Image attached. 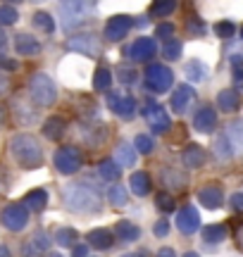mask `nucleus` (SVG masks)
Wrapping results in <instances>:
<instances>
[{
    "mask_svg": "<svg viewBox=\"0 0 243 257\" xmlns=\"http://www.w3.org/2000/svg\"><path fill=\"white\" fill-rule=\"evenodd\" d=\"M95 12H98V0H60L57 3L60 27L65 31L81 27L84 22L95 17Z\"/></svg>",
    "mask_w": 243,
    "mask_h": 257,
    "instance_id": "1",
    "label": "nucleus"
},
{
    "mask_svg": "<svg viewBox=\"0 0 243 257\" xmlns=\"http://www.w3.org/2000/svg\"><path fill=\"white\" fill-rule=\"evenodd\" d=\"M62 200H65L67 210L79 212V214H91V212L100 210V195H98V191H93L91 186L86 184V181L65 186Z\"/></svg>",
    "mask_w": 243,
    "mask_h": 257,
    "instance_id": "2",
    "label": "nucleus"
},
{
    "mask_svg": "<svg viewBox=\"0 0 243 257\" xmlns=\"http://www.w3.org/2000/svg\"><path fill=\"white\" fill-rule=\"evenodd\" d=\"M10 153L22 169H38L43 165V148L34 136L17 134L10 141Z\"/></svg>",
    "mask_w": 243,
    "mask_h": 257,
    "instance_id": "3",
    "label": "nucleus"
},
{
    "mask_svg": "<svg viewBox=\"0 0 243 257\" xmlns=\"http://www.w3.org/2000/svg\"><path fill=\"white\" fill-rule=\"evenodd\" d=\"M29 93H31V98H34L38 105H53L57 98L55 81H53L48 74H41V72H36L29 79Z\"/></svg>",
    "mask_w": 243,
    "mask_h": 257,
    "instance_id": "4",
    "label": "nucleus"
},
{
    "mask_svg": "<svg viewBox=\"0 0 243 257\" xmlns=\"http://www.w3.org/2000/svg\"><path fill=\"white\" fill-rule=\"evenodd\" d=\"M53 162H55V169L60 172V174L69 176V174H74V172L81 169V165H84V155L79 153V148L65 146V148H60V150L55 153Z\"/></svg>",
    "mask_w": 243,
    "mask_h": 257,
    "instance_id": "5",
    "label": "nucleus"
},
{
    "mask_svg": "<svg viewBox=\"0 0 243 257\" xmlns=\"http://www.w3.org/2000/svg\"><path fill=\"white\" fill-rule=\"evenodd\" d=\"M146 83L153 93H167L169 86L174 83V74L165 64H150L146 69Z\"/></svg>",
    "mask_w": 243,
    "mask_h": 257,
    "instance_id": "6",
    "label": "nucleus"
},
{
    "mask_svg": "<svg viewBox=\"0 0 243 257\" xmlns=\"http://www.w3.org/2000/svg\"><path fill=\"white\" fill-rule=\"evenodd\" d=\"M67 50L81 53V55L98 57L100 53H103V46H100V41H98L93 34H79V36L67 38Z\"/></svg>",
    "mask_w": 243,
    "mask_h": 257,
    "instance_id": "7",
    "label": "nucleus"
},
{
    "mask_svg": "<svg viewBox=\"0 0 243 257\" xmlns=\"http://www.w3.org/2000/svg\"><path fill=\"white\" fill-rule=\"evenodd\" d=\"M155 53H158V46H155V41L148 36L136 38L131 46L124 48V55L129 57V60H134V62H148V60H153Z\"/></svg>",
    "mask_w": 243,
    "mask_h": 257,
    "instance_id": "8",
    "label": "nucleus"
},
{
    "mask_svg": "<svg viewBox=\"0 0 243 257\" xmlns=\"http://www.w3.org/2000/svg\"><path fill=\"white\" fill-rule=\"evenodd\" d=\"M0 219L5 224V229L22 231L29 224V210L22 202H15V205H8V207L3 210V217H0Z\"/></svg>",
    "mask_w": 243,
    "mask_h": 257,
    "instance_id": "9",
    "label": "nucleus"
},
{
    "mask_svg": "<svg viewBox=\"0 0 243 257\" xmlns=\"http://www.w3.org/2000/svg\"><path fill=\"white\" fill-rule=\"evenodd\" d=\"M107 107L122 117V119H131L134 114H136V100L131 98V95H124L119 91H112L107 95Z\"/></svg>",
    "mask_w": 243,
    "mask_h": 257,
    "instance_id": "10",
    "label": "nucleus"
},
{
    "mask_svg": "<svg viewBox=\"0 0 243 257\" xmlns=\"http://www.w3.org/2000/svg\"><path fill=\"white\" fill-rule=\"evenodd\" d=\"M143 114H146V119H148L150 128L155 131V134H165L169 126H172V121H169V114L165 107H160L158 102H146V107H143Z\"/></svg>",
    "mask_w": 243,
    "mask_h": 257,
    "instance_id": "11",
    "label": "nucleus"
},
{
    "mask_svg": "<svg viewBox=\"0 0 243 257\" xmlns=\"http://www.w3.org/2000/svg\"><path fill=\"white\" fill-rule=\"evenodd\" d=\"M131 24H134V22H131L129 15H114V17L107 19V24H105V38L117 43V41H122V38L131 31Z\"/></svg>",
    "mask_w": 243,
    "mask_h": 257,
    "instance_id": "12",
    "label": "nucleus"
},
{
    "mask_svg": "<svg viewBox=\"0 0 243 257\" xmlns=\"http://www.w3.org/2000/svg\"><path fill=\"white\" fill-rule=\"evenodd\" d=\"M177 226L181 233H186V236H191V233H196L198 229H200V214H198L196 207H184V210H179L177 214Z\"/></svg>",
    "mask_w": 243,
    "mask_h": 257,
    "instance_id": "13",
    "label": "nucleus"
},
{
    "mask_svg": "<svg viewBox=\"0 0 243 257\" xmlns=\"http://www.w3.org/2000/svg\"><path fill=\"white\" fill-rule=\"evenodd\" d=\"M196 100V91L191 88V86H179L177 91L172 93V100H169V105H172V110L177 112V114H184V112L191 107V102Z\"/></svg>",
    "mask_w": 243,
    "mask_h": 257,
    "instance_id": "14",
    "label": "nucleus"
},
{
    "mask_svg": "<svg viewBox=\"0 0 243 257\" xmlns=\"http://www.w3.org/2000/svg\"><path fill=\"white\" fill-rule=\"evenodd\" d=\"M198 202H200L203 207H207V210H217V207H222V202H224V193H222L219 186L210 184L198 191Z\"/></svg>",
    "mask_w": 243,
    "mask_h": 257,
    "instance_id": "15",
    "label": "nucleus"
},
{
    "mask_svg": "<svg viewBox=\"0 0 243 257\" xmlns=\"http://www.w3.org/2000/svg\"><path fill=\"white\" fill-rule=\"evenodd\" d=\"M217 126V112L212 107H200L196 112V117H193V128L200 131V134H212Z\"/></svg>",
    "mask_w": 243,
    "mask_h": 257,
    "instance_id": "16",
    "label": "nucleus"
},
{
    "mask_svg": "<svg viewBox=\"0 0 243 257\" xmlns=\"http://www.w3.org/2000/svg\"><path fill=\"white\" fill-rule=\"evenodd\" d=\"M15 53L27 55V57L38 55V53H41V43H38L31 34H17V36H15Z\"/></svg>",
    "mask_w": 243,
    "mask_h": 257,
    "instance_id": "17",
    "label": "nucleus"
},
{
    "mask_svg": "<svg viewBox=\"0 0 243 257\" xmlns=\"http://www.w3.org/2000/svg\"><path fill=\"white\" fill-rule=\"evenodd\" d=\"M181 162L188 169H198L205 165V150L200 146H186V150L181 153Z\"/></svg>",
    "mask_w": 243,
    "mask_h": 257,
    "instance_id": "18",
    "label": "nucleus"
},
{
    "mask_svg": "<svg viewBox=\"0 0 243 257\" xmlns=\"http://www.w3.org/2000/svg\"><path fill=\"white\" fill-rule=\"evenodd\" d=\"M22 205H24L27 210H34V212L46 210V205H48V193L43 191V188H34V191H29L27 195H24Z\"/></svg>",
    "mask_w": 243,
    "mask_h": 257,
    "instance_id": "19",
    "label": "nucleus"
},
{
    "mask_svg": "<svg viewBox=\"0 0 243 257\" xmlns=\"http://www.w3.org/2000/svg\"><path fill=\"white\" fill-rule=\"evenodd\" d=\"M48 240L50 238H48L46 233H41V231L34 233V236L29 238V243L24 245V257H36V255H41V252H46L48 245H50Z\"/></svg>",
    "mask_w": 243,
    "mask_h": 257,
    "instance_id": "20",
    "label": "nucleus"
},
{
    "mask_svg": "<svg viewBox=\"0 0 243 257\" xmlns=\"http://www.w3.org/2000/svg\"><path fill=\"white\" fill-rule=\"evenodd\" d=\"M139 236H141V229L136 224H131V221H127V219L117 221V226H114V238L124 240V243H131V240H139Z\"/></svg>",
    "mask_w": 243,
    "mask_h": 257,
    "instance_id": "21",
    "label": "nucleus"
},
{
    "mask_svg": "<svg viewBox=\"0 0 243 257\" xmlns=\"http://www.w3.org/2000/svg\"><path fill=\"white\" fill-rule=\"evenodd\" d=\"M112 240H114V233L110 229H93V231H88V243H91L93 248H98V250H107L110 245H112Z\"/></svg>",
    "mask_w": 243,
    "mask_h": 257,
    "instance_id": "22",
    "label": "nucleus"
},
{
    "mask_svg": "<svg viewBox=\"0 0 243 257\" xmlns=\"http://www.w3.org/2000/svg\"><path fill=\"white\" fill-rule=\"evenodd\" d=\"M184 74H186L188 81L193 83H200L207 79V64L200 62V60H188L186 67H184Z\"/></svg>",
    "mask_w": 243,
    "mask_h": 257,
    "instance_id": "23",
    "label": "nucleus"
},
{
    "mask_svg": "<svg viewBox=\"0 0 243 257\" xmlns=\"http://www.w3.org/2000/svg\"><path fill=\"white\" fill-rule=\"evenodd\" d=\"M238 93L234 91V88H224V91H219V95H217V107L222 112H236L238 110Z\"/></svg>",
    "mask_w": 243,
    "mask_h": 257,
    "instance_id": "24",
    "label": "nucleus"
},
{
    "mask_svg": "<svg viewBox=\"0 0 243 257\" xmlns=\"http://www.w3.org/2000/svg\"><path fill=\"white\" fill-rule=\"evenodd\" d=\"M129 186H131V193H136V195H148L150 193V176L146 172H134L129 179Z\"/></svg>",
    "mask_w": 243,
    "mask_h": 257,
    "instance_id": "25",
    "label": "nucleus"
},
{
    "mask_svg": "<svg viewBox=\"0 0 243 257\" xmlns=\"http://www.w3.org/2000/svg\"><path fill=\"white\" fill-rule=\"evenodd\" d=\"M224 238H226L224 224H207L205 229H203V240L210 243V245H217V243H222Z\"/></svg>",
    "mask_w": 243,
    "mask_h": 257,
    "instance_id": "26",
    "label": "nucleus"
},
{
    "mask_svg": "<svg viewBox=\"0 0 243 257\" xmlns=\"http://www.w3.org/2000/svg\"><path fill=\"white\" fill-rule=\"evenodd\" d=\"M65 119L62 117H50V119L43 124V134H46V138H50V141H57V138H62V134H65Z\"/></svg>",
    "mask_w": 243,
    "mask_h": 257,
    "instance_id": "27",
    "label": "nucleus"
},
{
    "mask_svg": "<svg viewBox=\"0 0 243 257\" xmlns=\"http://www.w3.org/2000/svg\"><path fill=\"white\" fill-rule=\"evenodd\" d=\"M226 138H229V143H231L236 150H243V119L229 121V126H226Z\"/></svg>",
    "mask_w": 243,
    "mask_h": 257,
    "instance_id": "28",
    "label": "nucleus"
},
{
    "mask_svg": "<svg viewBox=\"0 0 243 257\" xmlns=\"http://www.w3.org/2000/svg\"><path fill=\"white\" fill-rule=\"evenodd\" d=\"M31 22H34V27H36V31H41V34H46V36H50V34L55 31V19L50 17L48 12H36Z\"/></svg>",
    "mask_w": 243,
    "mask_h": 257,
    "instance_id": "29",
    "label": "nucleus"
},
{
    "mask_svg": "<svg viewBox=\"0 0 243 257\" xmlns=\"http://www.w3.org/2000/svg\"><path fill=\"white\" fill-rule=\"evenodd\" d=\"M117 165L122 167L136 165V148L129 146V143H119V148H117Z\"/></svg>",
    "mask_w": 243,
    "mask_h": 257,
    "instance_id": "30",
    "label": "nucleus"
},
{
    "mask_svg": "<svg viewBox=\"0 0 243 257\" xmlns=\"http://www.w3.org/2000/svg\"><path fill=\"white\" fill-rule=\"evenodd\" d=\"M76 238H79V233H76L74 229H69V226L57 229L55 236H53V240H55L57 245H62V248H72V245H76Z\"/></svg>",
    "mask_w": 243,
    "mask_h": 257,
    "instance_id": "31",
    "label": "nucleus"
},
{
    "mask_svg": "<svg viewBox=\"0 0 243 257\" xmlns=\"http://www.w3.org/2000/svg\"><path fill=\"white\" fill-rule=\"evenodd\" d=\"M112 86V72L107 67H98L93 72V88L95 91H107Z\"/></svg>",
    "mask_w": 243,
    "mask_h": 257,
    "instance_id": "32",
    "label": "nucleus"
},
{
    "mask_svg": "<svg viewBox=\"0 0 243 257\" xmlns=\"http://www.w3.org/2000/svg\"><path fill=\"white\" fill-rule=\"evenodd\" d=\"M174 10H177V0H153L150 17H167Z\"/></svg>",
    "mask_w": 243,
    "mask_h": 257,
    "instance_id": "33",
    "label": "nucleus"
},
{
    "mask_svg": "<svg viewBox=\"0 0 243 257\" xmlns=\"http://www.w3.org/2000/svg\"><path fill=\"white\" fill-rule=\"evenodd\" d=\"M98 172H100V176H103L105 181H117L119 179V174H122V167L114 162V160H103L100 162V167H98Z\"/></svg>",
    "mask_w": 243,
    "mask_h": 257,
    "instance_id": "34",
    "label": "nucleus"
},
{
    "mask_svg": "<svg viewBox=\"0 0 243 257\" xmlns=\"http://www.w3.org/2000/svg\"><path fill=\"white\" fill-rule=\"evenodd\" d=\"M107 200H110V205H114V207H124L127 200H129V191H127L124 186H110Z\"/></svg>",
    "mask_w": 243,
    "mask_h": 257,
    "instance_id": "35",
    "label": "nucleus"
},
{
    "mask_svg": "<svg viewBox=\"0 0 243 257\" xmlns=\"http://www.w3.org/2000/svg\"><path fill=\"white\" fill-rule=\"evenodd\" d=\"M215 155L219 157V160H231V155H234V148H231V143H229V138H226V136H217V141H215Z\"/></svg>",
    "mask_w": 243,
    "mask_h": 257,
    "instance_id": "36",
    "label": "nucleus"
},
{
    "mask_svg": "<svg viewBox=\"0 0 243 257\" xmlns=\"http://www.w3.org/2000/svg\"><path fill=\"white\" fill-rule=\"evenodd\" d=\"M181 50H184L181 41H174V38H169L167 46L162 48V55L167 57L169 62H174V60H179V57H181Z\"/></svg>",
    "mask_w": 243,
    "mask_h": 257,
    "instance_id": "37",
    "label": "nucleus"
},
{
    "mask_svg": "<svg viewBox=\"0 0 243 257\" xmlns=\"http://www.w3.org/2000/svg\"><path fill=\"white\" fill-rule=\"evenodd\" d=\"M134 148H136V153L150 155V153H153V148H155V143H153V138H150V136H146V134H139V136L134 138Z\"/></svg>",
    "mask_w": 243,
    "mask_h": 257,
    "instance_id": "38",
    "label": "nucleus"
},
{
    "mask_svg": "<svg viewBox=\"0 0 243 257\" xmlns=\"http://www.w3.org/2000/svg\"><path fill=\"white\" fill-rule=\"evenodd\" d=\"M17 19H19L17 8H12V5H3V8H0V24H3V27L17 24Z\"/></svg>",
    "mask_w": 243,
    "mask_h": 257,
    "instance_id": "39",
    "label": "nucleus"
},
{
    "mask_svg": "<svg viewBox=\"0 0 243 257\" xmlns=\"http://www.w3.org/2000/svg\"><path fill=\"white\" fill-rule=\"evenodd\" d=\"M215 34L219 38H231L236 34V24H234V22H226V19H224V22H217V24H215Z\"/></svg>",
    "mask_w": 243,
    "mask_h": 257,
    "instance_id": "40",
    "label": "nucleus"
},
{
    "mask_svg": "<svg viewBox=\"0 0 243 257\" xmlns=\"http://www.w3.org/2000/svg\"><path fill=\"white\" fill-rule=\"evenodd\" d=\"M231 69H234V83L243 88V55L231 57Z\"/></svg>",
    "mask_w": 243,
    "mask_h": 257,
    "instance_id": "41",
    "label": "nucleus"
},
{
    "mask_svg": "<svg viewBox=\"0 0 243 257\" xmlns=\"http://www.w3.org/2000/svg\"><path fill=\"white\" fill-rule=\"evenodd\" d=\"M155 205H158L162 212H172L174 210V198L169 193H158L155 195Z\"/></svg>",
    "mask_w": 243,
    "mask_h": 257,
    "instance_id": "42",
    "label": "nucleus"
},
{
    "mask_svg": "<svg viewBox=\"0 0 243 257\" xmlns=\"http://www.w3.org/2000/svg\"><path fill=\"white\" fill-rule=\"evenodd\" d=\"M117 79H119L122 83H127V86H129V83L136 81V72L129 69V67H119V69H117Z\"/></svg>",
    "mask_w": 243,
    "mask_h": 257,
    "instance_id": "43",
    "label": "nucleus"
},
{
    "mask_svg": "<svg viewBox=\"0 0 243 257\" xmlns=\"http://www.w3.org/2000/svg\"><path fill=\"white\" fill-rule=\"evenodd\" d=\"M155 34H158L160 38H172V34H174V24H169V22H162V24H158V29H155Z\"/></svg>",
    "mask_w": 243,
    "mask_h": 257,
    "instance_id": "44",
    "label": "nucleus"
},
{
    "mask_svg": "<svg viewBox=\"0 0 243 257\" xmlns=\"http://www.w3.org/2000/svg\"><path fill=\"white\" fill-rule=\"evenodd\" d=\"M153 233H155L158 238H165V236L169 233V221H167V219L155 221V226H153Z\"/></svg>",
    "mask_w": 243,
    "mask_h": 257,
    "instance_id": "45",
    "label": "nucleus"
},
{
    "mask_svg": "<svg viewBox=\"0 0 243 257\" xmlns=\"http://www.w3.org/2000/svg\"><path fill=\"white\" fill-rule=\"evenodd\" d=\"M186 29H188V34H193V36H203V34H205V27H203V22H198V19H191Z\"/></svg>",
    "mask_w": 243,
    "mask_h": 257,
    "instance_id": "46",
    "label": "nucleus"
},
{
    "mask_svg": "<svg viewBox=\"0 0 243 257\" xmlns=\"http://www.w3.org/2000/svg\"><path fill=\"white\" fill-rule=\"evenodd\" d=\"M72 257H88V245H84V243L72 245Z\"/></svg>",
    "mask_w": 243,
    "mask_h": 257,
    "instance_id": "47",
    "label": "nucleus"
},
{
    "mask_svg": "<svg viewBox=\"0 0 243 257\" xmlns=\"http://www.w3.org/2000/svg\"><path fill=\"white\" fill-rule=\"evenodd\" d=\"M229 202H231V207H234V210L241 212L243 210V193H234V195L229 198Z\"/></svg>",
    "mask_w": 243,
    "mask_h": 257,
    "instance_id": "48",
    "label": "nucleus"
},
{
    "mask_svg": "<svg viewBox=\"0 0 243 257\" xmlns=\"http://www.w3.org/2000/svg\"><path fill=\"white\" fill-rule=\"evenodd\" d=\"M8 88H10V76L5 72H0V95L8 93Z\"/></svg>",
    "mask_w": 243,
    "mask_h": 257,
    "instance_id": "49",
    "label": "nucleus"
},
{
    "mask_svg": "<svg viewBox=\"0 0 243 257\" xmlns=\"http://www.w3.org/2000/svg\"><path fill=\"white\" fill-rule=\"evenodd\" d=\"M5 48H8V36H5V31L0 29V57L5 55Z\"/></svg>",
    "mask_w": 243,
    "mask_h": 257,
    "instance_id": "50",
    "label": "nucleus"
},
{
    "mask_svg": "<svg viewBox=\"0 0 243 257\" xmlns=\"http://www.w3.org/2000/svg\"><path fill=\"white\" fill-rule=\"evenodd\" d=\"M158 257H177V255H174V250L172 248H160Z\"/></svg>",
    "mask_w": 243,
    "mask_h": 257,
    "instance_id": "51",
    "label": "nucleus"
},
{
    "mask_svg": "<svg viewBox=\"0 0 243 257\" xmlns=\"http://www.w3.org/2000/svg\"><path fill=\"white\" fill-rule=\"evenodd\" d=\"M236 240H238V248L243 250V226L238 231H236Z\"/></svg>",
    "mask_w": 243,
    "mask_h": 257,
    "instance_id": "52",
    "label": "nucleus"
},
{
    "mask_svg": "<svg viewBox=\"0 0 243 257\" xmlns=\"http://www.w3.org/2000/svg\"><path fill=\"white\" fill-rule=\"evenodd\" d=\"M0 257H12L10 255V250H8V245H0Z\"/></svg>",
    "mask_w": 243,
    "mask_h": 257,
    "instance_id": "53",
    "label": "nucleus"
},
{
    "mask_svg": "<svg viewBox=\"0 0 243 257\" xmlns=\"http://www.w3.org/2000/svg\"><path fill=\"white\" fill-rule=\"evenodd\" d=\"M122 257H143V255H139V252H129V255H122Z\"/></svg>",
    "mask_w": 243,
    "mask_h": 257,
    "instance_id": "54",
    "label": "nucleus"
},
{
    "mask_svg": "<svg viewBox=\"0 0 243 257\" xmlns=\"http://www.w3.org/2000/svg\"><path fill=\"white\" fill-rule=\"evenodd\" d=\"M184 257H200V255H198V252H186Z\"/></svg>",
    "mask_w": 243,
    "mask_h": 257,
    "instance_id": "55",
    "label": "nucleus"
},
{
    "mask_svg": "<svg viewBox=\"0 0 243 257\" xmlns=\"http://www.w3.org/2000/svg\"><path fill=\"white\" fill-rule=\"evenodd\" d=\"M50 257H62V255H57V252H53V255H50Z\"/></svg>",
    "mask_w": 243,
    "mask_h": 257,
    "instance_id": "56",
    "label": "nucleus"
},
{
    "mask_svg": "<svg viewBox=\"0 0 243 257\" xmlns=\"http://www.w3.org/2000/svg\"><path fill=\"white\" fill-rule=\"evenodd\" d=\"M8 3H22V0H8Z\"/></svg>",
    "mask_w": 243,
    "mask_h": 257,
    "instance_id": "57",
    "label": "nucleus"
},
{
    "mask_svg": "<svg viewBox=\"0 0 243 257\" xmlns=\"http://www.w3.org/2000/svg\"><path fill=\"white\" fill-rule=\"evenodd\" d=\"M0 124H3V114H0Z\"/></svg>",
    "mask_w": 243,
    "mask_h": 257,
    "instance_id": "58",
    "label": "nucleus"
},
{
    "mask_svg": "<svg viewBox=\"0 0 243 257\" xmlns=\"http://www.w3.org/2000/svg\"><path fill=\"white\" fill-rule=\"evenodd\" d=\"M241 38H243V27H241Z\"/></svg>",
    "mask_w": 243,
    "mask_h": 257,
    "instance_id": "59",
    "label": "nucleus"
},
{
    "mask_svg": "<svg viewBox=\"0 0 243 257\" xmlns=\"http://www.w3.org/2000/svg\"><path fill=\"white\" fill-rule=\"evenodd\" d=\"M36 3H43V0H36Z\"/></svg>",
    "mask_w": 243,
    "mask_h": 257,
    "instance_id": "60",
    "label": "nucleus"
}]
</instances>
